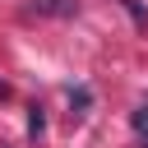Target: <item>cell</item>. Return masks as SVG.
Instances as JSON below:
<instances>
[{"mask_svg":"<svg viewBox=\"0 0 148 148\" xmlns=\"http://www.w3.org/2000/svg\"><path fill=\"white\" fill-rule=\"evenodd\" d=\"M28 9L42 14V18H74L79 14V0H28Z\"/></svg>","mask_w":148,"mask_h":148,"instance_id":"obj_1","label":"cell"},{"mask_svg":"<svg viewBox=\"0 0 148 148\" xmlns=\"http://www.w3.org/2000/svg\"><path fill=\"white\" fill-rule=\"evenodd\" d=\"M134 134H139V148H148V102L134 106Z\"/></svg>","mask_w":148,"mask_h":148,"instance_id":"obj_2","label":"cell"},{"mask_svg":"<svg viewBox=\"0 0 148 148\" xmlns=\"http://www.w3.org/2000/svg\"><path fill=\"white\" fill-rule=\"evenodd\" d=\"M120 5L134 14V23H139V28H148V14H143V5H139V0H120Z\"/></svg>","mask_w":148,"mask_h":148,"instance_id":"obj_3","label":"cell"},{"mask_svg":"<svg viewBox=\"0 0 148 148\" xmlns=\"http://www.w3.org/2000/svg\"><path fill=\"white\" fill-rule=\"evenodd\" d=\"M69 102H74V106H79V111H83V106H88V102H92V92H88V88H74V92H69Z\"/></svg>","mask_w":148,"mask_h":148,"instance_id":"obj_4","label":"cell"},{"mask_svg":"<svg viewBox=\"0 0 148 148\" xmlns=\"http://www.w3.org/2000/svg\"><path fill=\"white\" fill-rule=\"evenodd\" d=\"M28 134H42V111L32 106V116H28Z\"/></svg>","mask_w":148,"mask_h":148,"instance_id":"obj_5","label":"cell"}]
</instances>
